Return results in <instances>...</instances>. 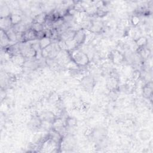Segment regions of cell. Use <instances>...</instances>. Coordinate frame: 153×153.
<instances>
[{
  "label": "cell",
  "mask_w": 153,
  "mask_h": 153,
  "mask_svg": "<svg viewBox=\"0 0 153 153\" xmlns=\"http://www.w3.org/2000/svg\"><path fill=\"white\" fill-rule=\"evenodd\" d=\"M71 58L72 61L76 63L79 66H85L90 62L88 55L79 48L69 51Z\"/></svg>",
  "instance_id": "6da1fadb"
},
{
  "label": "cell",
  "mask_w": 153,
  "mask_h": 153,
  "mask_svg": "<svg viewBox=\"0 0 153 153\" xmlns=\"http://www.w3.org/2000/svg\"><path fill=\"white\" fill-rule=\"evenodd\" d=\"M58 149H60V143L47 137V139H45L42 143L39 151L44 152H57Z\"/></svg>",
  "instance_id": "7a4b0ae2"
},
{
  "label": "cell",
  "mask_w": 153,
  "mask_h": 153,
  "mask_svg": "<svg viewBox=\"0 0 153 153\" xmlns=\"http://www.w3.org/2000/svg\"><path fill=\"white\" fill-rule=\"evenodd\" d=\"M21 54L25 59H31L36 57V51L32 47L30 42H19Z\"/></svg>",
  "instance_id": "3957f363"
},
{
  "label": "cell",
  "mask_w": 153,
  "mask_h": 153,
  "mask_svg": "<svg viewBox=\"0 0 153 153\" xmlns=\"http://www.w3.org/2000/svg\"><path fill=\"white\" fill-rule=\"evenodd\" d=\"M54 59L60 66H65L72 60L68 50H60Z\"/></svg>",
  "instance_id": "277c9868"
},
{
  "label": "cell",
  "mask_w": 153,
  "mask_h": 153,
  "mask_svg": "<svg viewBox=\"0 0 153 153\" xmlns=\"http://www.w3.org/2000/svg\"><path fill=\"white\" fill-rule=\"evenodd\" d=\"M75 143L74 137L70 134H65L61 140L60 143V149L63 148L67 151L71 149L74 148Z\"/></svg>",
  "instance_id": "5b68a950"
},
{
  "label": "cell",
  "mask_w": 153,
  "mask_h": 153,
  "mask_svg": "<svg viewBox=\"0 0 153 153\" xmlns=\"http://www.w3.org/2000/svg\"><path fill=\"white\" fill-rule=\"evenodd\" d=\"M81 84L85 90L91 91L95 84L94 79L91 76H85L81 79Z\"/></svg>",
  "instance_id": "8992f818"
},
{
  "label": "cell",
  "mask_w": 153,
  "mask_h": 153,
  "mask_svg": "<svg viewBox=\"0 0 153 153\" xmlns=\"http://www.w3.org/2000/svg\"><path fill=\"white\" fill-rule=\"evenodd\" d=\"M110 58L114 63L119 65L124 61V55L118 50H113L110 54Z\"/></svg>",
  "instance_id": "52a82bcc"
},
{
  "label": "cell",
  "mask_w": 153,
  "mask_h": 153,
  "mask_svg": "<svg viewBox=\"0 0 153 153\" xmlns=\"http://www.w3.org/2000/svg\"><path fill=\"white\" fill-rule=\"evenodd\" d=\"M85 36H86V33L85 32L84 29H81L75 32V33L73 39L77 43V44L79 45L84 43Z\"/></svg>",
  "instance_id": "ba28073f"
},
{
  "label": "cell",
  "mask_w": 153,
  "mask_h": 153,
  "mask_svg": "<svg viewBox=\"0 0 153 153\" xmlns=\"http://www.w3.org/2000/svg\"><path fill=\"white\" fill-rule=\"evenodd\" d=\"M13 26L10 16L4 17H1L0 19V27L1 30L7 31Z\"/></svg>",
  "instance_id": "9c48e42d"
},
{
  "label": "cell",
  "mask_w": 153,
  "mask_h": 153,
  "mask_svg": "<svg viewBox=\"0 0 153 153\" xmlns=\"http://www.w3.org/2000/svg\"><path fill=\"white\" fill-rule=\"evenodd\" d=\"M39 118L41 120V121H47L50 123H53V122L54 121V120L56 118L55 115L50 112V111H45L42 112L39 116H38Z\"/></svg>",
  "instance_id": "30bf717a"
},
{
  "label": "cell",
  "mask_w": 153,
  "mask_h": 153,
  "mask_svg": "<svg viewBox=\"0 0 153 153\" xmlns=\"http://www.w3.org/2000/svg\"><path fill=\"white\" fill-rule=\"evenodd\" d=\"M102 23L99 20H94L91 21V24L88 29L91 32L94 33H99L100 32L101 29H102Z\"/></svg>",
  "instance_id": "8fae6325"
},
{
  "label": "cell",
  "mask_w": 153,
  "mask_h": 153,
  "mask_svg": "<svg viewBox=\"0 0 153 153\" xmlns=\"http://www.w3.org/2000/svg\"><path fill=\"white\" fill-rule=\"evenodd\" d=\"M0 38H1L0 43H1V48H5L11 45V44H10V43L11 42L10 41V40L8 38L5 32L3 30H1Z\"/></svg>",
  "instance_id": "7c38bea8"
},
{
  "label": "cell",
  "mask_w": 153,
  "mask_h": 153,
  "mask_svg": "<svg viewBox=\"0 0 153 153\" xmlns=\"http://www.w3.org/2000/svg\"><path fill=\"white\" fill-rule=\"evenodd\" d=\"M48 137L53 139V140L59 143H60L63 137L57 131L51 128L48 134Z\"/></svg>",
  "instance_id": "4fadbf2b"
},
{
  "label": "cell",
  "mask_w": 153,
  "mask_h": 153,
  "mask_svg": "<svg viewBox=\"0 0 153 153\" xmlns=\"http://www.w3.org/2000/svg\"><path fill=\"white\" fill-rule=\"evenodd\" d=\"M11 60L16 65L23 66L25 62V58L21 54H20L12 56L11 57Z\"/></svg>",
  "instance_id": "5bb4252c"
},
{
  "label": "cell",
  "mask_w": 153,
  "mask_h": 153,
  "mask_svg": "<svg viewBox=\"0 0 153 153\" xmlns=\"http://www.w3.org/2000/svg\"><path fill=\"white\" fill-rule=\"evenodd\" d=\"M143 94L145 97L149 98L152 95V82L151 81L146 84L143 88Z\"/></svg>",
  "instance_id": "9a60e30c"
},
{
  "label": "cell",
  "mask_w": 153,
  "mask_h": 153,
  "mask_svg": "<svg viewBox=\"0 0 153 153\" xmlns=\"http://www.w3.org/2000/svg\"><path fill=\"white\" fill-rule=\"evenodd\" d=\"M47 17V14H46L45 13H39V14H37L36 16H35V17H33L32 20V22L44 25L46 22Z\"/></svg>",
  "instance_id": "2e32d148"
},
{
  "label": "cell",
  "mask_w": 153,
  "mask_h": 153,
  "mask_svg": "<svg viewBox=\"0 0 153 153\" xmlns=\"http://www.w3.org/2000/svg\"><path fill=\"white\" fill-rule=\"evenodd\" d=\"M118 80L115 76H111L107 80V87L109 90H114L118 85Z\"/></svg>",
  "instance_id": "e0dca14e"
},
{
  "label": "cell",
  "mask_w": 153,
  "mask_h": 153,
  "mask_svg": "<svg viewBox=\"0 0 153 153\" xmlns=\"http://www.w3.org/2000/svg\"><path fill=\"white\" fill-rule=\"evenodd\" d=\"M8 38L10 40L11 42H18L17 38V33L15 30L13 29V27L9 29L7 31H5Z\"/></svg>",
  "instance_id": "ac0fdd59"
},
{
  "label": "cell",
  "mask_w": 153,
  "mask_h": 153,
  "mask_svg": "<svg viewBox=\"0 0 153 153\" xmlns=\"http://www.w3.org/2000/svg\"><path fill=\"white\" fill-rule=\"evenodd\" d=\"M39 43L40 48L42 50L45 47H48L49 45H50L52 43V40L50 38L44 37L39 40Z\"/></svg>",
  "instance_id": "d6986e66"
},
{
  "label": "cell",
  "mask_w": 153,
  "mask_h": 153,
  "mask_svg": "<svg viewBox=\"0 0 153 153\" xmlns=\"http://www.w3.org/2000/svg\"><path fill=\"white\" fill-rule=\"evenodd\" d=\"M10 18L13 26L17 25L22 22V17L20 14L17 13H11L10 14Z\"/></svg>",
  "instance_id": "ffe728a7"
},
{
  "label": "cell",
  "mask_w": 153,
  "mask_h": 153,
  "mask_svg": "<svg viewBox=\"0 0 153 153\" xmlns=\"http://www.w3.org/2000/svg\"><path fill=\"white\" fill-rule=\"evenodd\" d=\"M65 42H66L68 51H71V50H75L78 48V45L75 41V40L74 39H70V40H67Z\"/></svg>",
  "instance_id": "44dd1931"
},
{
  "label": "cell",
  "mask_w": 153,
  "mask_h": 153,
  "mask_svg": "<svg viewBox=\"0 0 153 153\" xmlns=\"http://www.w3.org/2000/svg\"><path fill=\"white\" fill-rule=\"evenodd\" d=\"M134 42H135L136 44L137 45V46L138 47V48H141V47H145L147 44L148 40L145 37L140 36L137 40H136Z\"/></svg>",
  "instance_id": "7402d4cb"
},
{
  "label": "cell",
  "mask_w": 153,
  "mask_h": 153,
  "mask_svg": "<svg viewBox=\"0 0 153 153\" xmlns=\"http://www.w3.org/2000/svg\"><path fill=\"white\" fill-rule=\"evenodd\" d=\"M77 121L75 118L69 117L66 119V127L73 128L76 126Z\"/></svg>",
  "instance_id": "603a6c76"
},
{
  "label": "cell",
  "mask_w": 153,
  "mask_h": 153,
  "mask_svg": "<svg viewBox=\"0 0 153 153\" xmlns=\"http://www.w3.org/2000/svg\"><path fill=\"white\" fill-rule=\"evenodd\" d=\"M32 29H33L35 32H39L44 30V26L42 24L37 23H32L31 26L30 27Z\"/></svg>",
  "instance_id": "cb8c5ba5"
},
{
  "label": "cell",
  "mask_w": 153,
  "mask_h": 153,
  "mask_svg": "<svg viewBox=\"0 0 153 153\" xmlns=\"http://www.w3.org/2000/svg\"><path fill=\"white\" fill-rule=\"evenodd\" d=\"M65 66L70 70H76L79 68V66L72 60L69 62H68Z\"/></svg>",
  "instance_id": "d4e9b609"
},
{
  "label": "cell",
  "mask_w": 153,
  "mask_h": 153,
  "mask_svg": "<svg viewBox=\"0 0 153 153\" xmlns=\"http://www.w3.org/2000/svg\"><path fill=\"white\" fill-rule=\"evenodd\" d=\"M139 17L137 16H134L131 19V23L133 25L136 26L139 23Z\"/></svg>",
  "instance_id": "484cf974"
},
{
  "label": "cell",
  "mask_w": 153,
  "mask_h": 153,
  "mask_svg": "<svg viewBox=\"0 0 153 153\" xmlns=\"http://www.w3.org/2000/svg\"><path fill=\"white\" fill-rule=\"evenodd\" d=\"M139 76H140V73L139 71H135L133 73V79H137L139 78Z\"/></svg>",
  "instance_id": "4316f807"
}]
</instances>
